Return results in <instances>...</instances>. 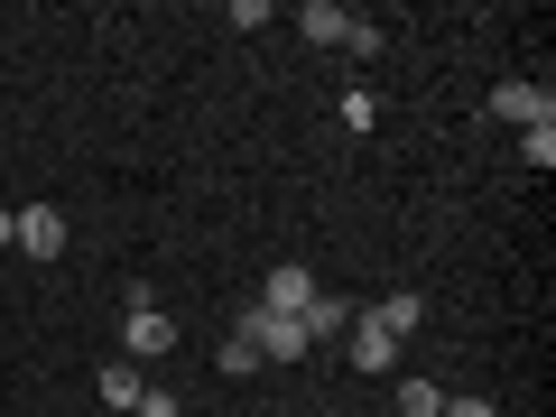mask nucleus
I'll return each mask as SVG.
<instances>
[{"label":"nucleus","mask_w":556,"mask_h":417,"mask_svg":"<svg viewBox=\"0 0 556 417\" xmlns=\"http://www.w3.org/2000/svg\"><path fill=\"white\" fill-rule=\"evenodd\" d=\"M167 353H177V325L159 316L149 278H130V325H121V362H167Z\"/></svg>","instance_id":"obj_1"},{"label":"nucleus","mask_w":556,"mask_h":417,"mask_svg":"<svg viewBox=\"0 0 556 417\" xmlns=\"http://www.w3.org/2000/svg\"><path fill=\"white\" fill-rule=\"evenodd\" d=\"M241 334L260 343V362H306V353H316L306 325H298V316H269V306H241Z\"/></svg>","instance_id":"obj_2"},{"label":"nucleus","mask_w":556,"mask_h":417,"mask_svg":"<svg viewBox=\"0 0 556 417\" xmlns=\"http://www.w3.org/2000/svg\"><path fill=\"white\" fill-rule=\"evenodd\" d=\"M10 241H20L28 260H56L65 251V214L56 204H20V214H10Z\"/></svg>","instance_id":"obj_3"},{"label":"nucleus","mask_w":556,"mask_h":417,"mask_svg":"<svg viewBox=\"0 0 556 417\" xmlns=\"http://www.w3.org/2000/svg\"><path fill=\"white\" fill-rule=\"evenodd\" d=\"M316 298H325L316 269H298V260H288V269H269V288H260V306H269V316H306Z\"/></svg>","instance_id":"obj_4"},{"label":"nucleus","mask_w":556,"mask_h":417,"mask_svg":"<svg viewBox=\"0 0 556 417\" xmlns=\"http://www.w3.org/2000/svg\"><path fill=\"white\" fill-rule=\"evenodd\" d=\"M492 112L510 121V130H538V121H556V93H547V84H501Z\"/></svg>","instance_id":"obj_5"},{"label":"nucleus","mask_w":556,"mask_h":417,"mask_svg":"<svg viewBox=\"0 0 556 417\" xmlns=\"http://www.w3.org/2000/svg\"><path fill=\"white\" fill-rule=\"evenodd\" d=\"M399 343H408V334H390V325H380V306H371V316L353 325V371H390Z\"/></svg>","instance_id":"obj_6"},{"label":"nucleus","mask_w":556,"mask_h":417,"mask_svg":"<svg viewBox=\"0 0 556 417\" xmlns=\"http://www.w3.org/2000/svg\"><path fill=\"white\" fill-rule=\"evenodd\" d=\"M298 28H306L316 47H343V38H353V10H343V0H306V10H298Z\"/></svg>","instance_id":"obj_7"},{"label":"nucleus","mask_w":556,"mask_h":417,"mask_svg":"<svg viewBox=\"0 0 556 417\" xmlns=\"http://www.w3.org/2000/svg\"><path fill=\"white\" fill-rule=\"evenodd\" d=\"M93 390H102V408H139V390H149V380H139V362H102Z\"/></svg>","instance_id":"obj_8"},{"label":"nucleus","mask_w":556,"mask_h":417,"mask_svg":"<svg viewBox=\"0 0 556 417\" xmlns=\"http://www.w3.org/2000/svg\"><path fill=\"white\" fill-rule=\"evenodd\" d=\"M390 408H399V417H445V390H437V380H399Z\"/></svg>","instance_id":"obj_9"},{"label":"nucleus","mask_w":556,"mask_h":417,"mask_svg":"<svg viewBox=\"0 0 556 417\" xmlns=\"http://www.w3.org/2000/svg\"><path fill=\"white\" fill-rule=\"evenodd\" d=\"M298 325H306V343H325V334H343V325H353V306H343V298H316Z\"/></svg>","instance_id":"obj_10"},{"label":"nucleus","mask_w":556,"mask_h":417,"mask_svg":"<svg viewBox=\"0 0 556 417\" xmlns=\"http://www.w3.org/2000/svg\"><path fill=\"white\" fill-rule=\"evenodd\" d=\"M214 362H223V371H232V380H251V371H260V343H251V334H241V325H232V334H223V353H214Z\"/></svg>","instance_id":"obj_11"},{"label":"nucleus","mask_w":556,"mask_h":417,"mask_svg":"<svg viewBox=\"0 0 556 417\" xmlns=\"http://www.w3.org/2000/svg\"><path fill=\"white\" fill-rule=\"evenodd\" d=\"M519 159H529L538 177H547V167H556V121H538V130H519Z\"/></svg>","instance_id":"obj_12"},{"label":"nucleus","mask_w":556,"mask_h":417,"mask_svg":"<svg viewBox=\"0 0 556 417\" xmlns=\"http://www.w3.org/2000/svg\"><path fill=\"white\" fill-rule=\"evenodd\" d=\"M177 408H186L177 390H139V417H177Z\"/></svg>","instance_id":"obj_13"},{"label":"nucleus","mask_w":556,"mask_h":417,"mask_svg":"<svg viewBox=\"0 0 556 417\" xmlns=\"http://www.w3.org/2000/svg\"><path fill=\"white\" fill-rule=\"evenodd\" d=\"M445 417H501L492 399H445Z\"/></svg>","instance_id":"obj_14"}]
</instances>
